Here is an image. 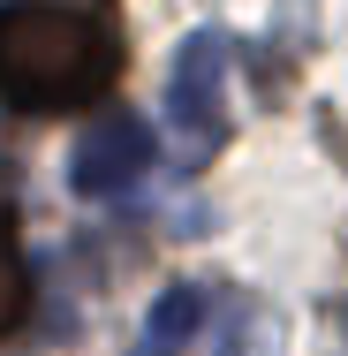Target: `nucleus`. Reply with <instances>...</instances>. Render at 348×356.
Segmentation results:
<instances>
[{"mask_svg":"<svg viewBox=\"0 0 348 356\" xmlns=\"http://www.w3.org/2000/svg\"><path fill=\"white\" fill-rule=\"evenodd\" d=\"M122 76V31L99 8L15 0L0 8V99L15 114H76Z\"/></svg>","mask_w":348,"mask_h":356,"instance_id":"obj_1","label":"nucleus"},{"mask_svg":"<svg viewBox=\"0 0 348 356\" xmlns=\"http://www.w3.org/2000/svg\"><path fill=\"white\" fill-rule=\"evenodd\" d=\"M167 137L182 167H205L227 144V38L219 31H190L174 46L167 69Z\"/></svg>","mask_w":348,"mask_h":356,"instance_id":"obj_2","label":"nucleus"},{"mask_svg":"<svg viewBox=\"0 0 348 356\" xmlns=\"http://www.w3.org/2000/svg\"><path fill=\"white\" fill-rule=\"evenodd\" d=\"M144 167H151L144 122L137 114H99L83 129V144H76V159H69V182H76V197H122Z\"/></svg>","mask_w":348,"mask_h":356,"instance_id":"obj_3","label":"nucleus"},{"mask_svg":"<svg viewBox=\"0 0 348 356\" xmlns=\"http://www.w3.org/2000/svg\"><path fill=\"white\" fill-rule=\"evenodd\" d=\"M205 318H212L205 288H167V296L151 303V318H144V356H174L190 334H205Z\"/></svg>","mask_w":348,"mask_h":356,"instance_id":"obj_4","label":"nucleus"},{"mask_svg":"<svg viewBox=\"0 0 348 356\" xmlns=\"http://www.w3.org/2000/svg\"><path fill=\"white\" fill-rule=\"evenodd\" d=\"M31 318V266L15 250V197H8V175H0V334H15Z\"/></svg>","mask_w":348,"mask_h":356,"instance_id":"obj_5","label":"nucleus"},{"mask_svg":"<svg viewBox=\"0 0 348 356\" xmlns=\"http://www.w3.org/2000/svg\"><path fill=\"white\" fill-rule=\"evenodd\" d=\"M219 311V303H212ZM205 334H212V349L219 356H258V318L250 311H235V318H205Z\"/></svg>","mask_w":348,"mask_h":356,"instance_id":"obj_6","label":"nucleus"}]
</instances>
